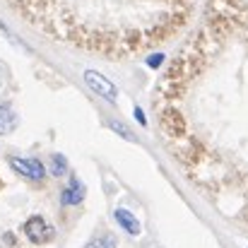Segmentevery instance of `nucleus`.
I'll return each mask as SVG.
<instances>
[{
  "label": "nucleus",
  "mask_w": 248,
  "mask_h": 248,
  "mask_svg": "<svg viewBox=\"0 0 248 248\" xmlns=\"http://www.w3.org/2000/svg\"><path fill=\"white\" fill-rule=\"evenodd\" d=\"M24 234H27V239L31 241V244H36V246H44V244H48V241H53V236H56V229L41 217V215H34V217H29L27 222H24Z\"/></svg>",
  "instance_id": "f257e3e1"
},
{
  "label": "nucleus",
  "mask_w": 248,
  "mask_h": 248,
  "mask_svg": "<svg viewBox=\"0 0 248 248\" xmlns=\"http://www.w3.org/2000/svg\"><path fill=\"white\" fill-rule=\"evenodd\" d=\"M84 82H87V87L92 89V92H96L99 96H104L106 101H116L118 99V89H116V84L111 82V80H106L104 75H99L96 70H87L84 73Z\"/></svg>",
  "instance_id": "f03ea898"
},
{
  "label": "nucleus",
  "mask_w": 248,
  "mask_h": 248,
  "mask_svg": "<svg viewBox=\"0 0 248 248\" xmlns=\"http://www.w3.org/2000/svg\"><path fill=\"white\" fill-rule=\"evenodd\" d=\"M10 166H12L17 173H22L24 178H29V181H44V176H46V166L41 164L39 159L10 157Z\"/></svg>",
  "instance_id": "7ed1b4c3"
},
{
  "label": "nucleus",
  "mask_w": 248,
  "mask_h": 248,
  "mask_svg": "<svg viewBox=\"0 0 248 248\" xmlns=\"http://www.w3.org/2000/svg\"><path fill=\"white\" fill-rule=\"evenodd\" d=\"M82 198H84V186L78 181V178H73V181H70V186L61 193V202H63V205H68V207H70V205H80V202H82Z\"/></svg>",
  "instance_id": "20e7f679"
},
{
  "label": "nucleus",
  "mask_w": 248,
  "mask_h": 248,
  "mask_svg": "<svg viewBox=\"0 0 248 248\" xmlns=\"http://www.w3.org/2000/svg\"><path fill=\"white\" fill-rule=\"evenodd\" d=\"M113 217H116V222L130 234V236H138L140 234V222H138V217L135 215H130L128 210H123V207H118L116 212H113Z\"/></svg>",
  "instance_id": "39448f33"
},
{
  "label": "nucleus",
  "mask_w": 248,
  "mask_h": 248,
  "mask_svg": "<svg viewBox=\"0 0 248 248\" xmlns=\"http://www.w3.org/2000/svg\"><path fill=\"white\" fill-rule=\"evenodd\" d=\"M17 128V116L10 106H0V135H7Z\"/></svg>",
  "instance_id": "423d86ee"
},
{
  "label": "nucleus",
  "mask_w": 248,
  "mask_h": 248,
  "mask_svg": "<svg viewBox=\"0 0 248 248\" xmlns=\"http://www.w3.org/2000/svg\"><path fill=\"white\" fill-rule=\"evenodd\" d=\"M51 173L53 176H65L68 173V159L63 155H53L51 157Z\"/></svg>",
  "instance_id": "0eeeda50"
},
{
  "label": "nucleus",
  "mask_w": 248,
  "mask_h": 248,
  "mask_svg": "<svg viewBox=\"0 0 248 248\" xmlns=\"http://www.w3.org/2000/svg\"><path fill=\"white\" fill-rule=\"evenodd\" d=\"M84 248H116V239H113L111 234H104V236H99V239H92Z\"/></svg>",
  "instance_id": "6e6552de"
},
{
  "label": "nucleus",
  "mask_w": 248,
  "mask_h": 248,
  "mask_svg": "<svg viewBox=\"0 0 248 248\" xmlns=\"http://www.w3.org/2000/svg\"><path fill=\"white\" fill-rule=\"evenodd\" d=\"M108 125H111V130H116V133H118V135H123L125 140H135V135H133V133H130V130H128L123 123H118V121H111Z\"/></svg>",
  "instance_id": "1a4fd4ad"
},
{
  "label": "nucleus",
  "mask_w": 248,
  "mask_h": 248,
  "mask_svg": "<svg viewBox=\"0 0 248 248\" xmlns=\"http://www.w3.org/2000/svg\"><path fill=\"white\" fill-rule=\"evenodd\" d=\"M0 241H5V244H7V248L15 246V236H12L10 232H7V234H2V239H0Z\"/></svg>",
  "instance_id": "9d476101"
},
{
  "label": "nucleus",
  "mask_w": 248,
  "mask_h": 248,
  "mask_svg": "<svg viewBox=\"0 0 248 248\" xmlns=\"http://www.w3.org/2000/svg\"><path fill=\"white\" fill-rule=\"evenodd\" d=\"M135 118L142 123V125H147V118H145V113H142V108H135Z\"/></svg>",
  "instance_id": "9b49d317"
},
{
  "label": "nucleus",
  "mask_w": 248,
  "mask_h": 248,
  "mask_svg": "<svg viewBox=\"0 0 248 248\" xmlns=\"http://www.w3.org/2000/svg\"><path fill=\"white\" fill-rule=\"evenodd\" d=\"M0 186H2V183H0Z\"/></svg>",
  "instance_id": "f8f14e48"
}]
</instances>
